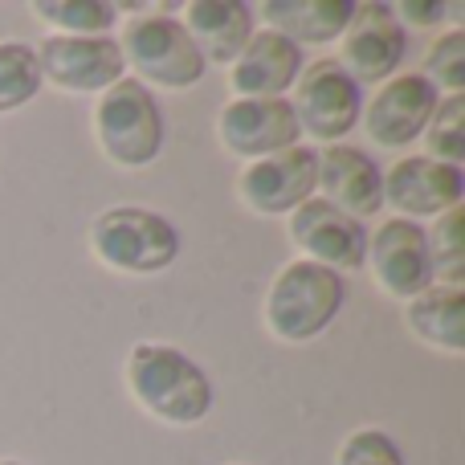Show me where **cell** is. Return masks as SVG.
Listing matches in <instances>:
<instances>
[{
    "instance_id": "cell-1",
    "label": "cell",
    "mask_w": 465,
    "mask_h": 465,
    "mask_svg": "<svg viewBox=\"0 0 465 465\" xmlns=\"http://www.w3.org/2000/svg\"><path fill=\"white\" fill-rule=\"evenodd\" d=\"M131 396L168 425H196L213 409V380L168 343H139L127 360Z\"/></svg>"
},
{
    "instance_id": "cell-2",
    "label": "cell",
    "mask_w": 465,
    "mask_h": 465,
    "mask_svg": "<svg viewBox=\"0 0 465 465\" xmlns=\"http://www.w3.org/2000/svg\"><path fill=\"white\" fill-rule=\"evenodd\" d=\"M347 298L343 273L319 262H290L265 298V327L282 343H311L339 319Z\"/></svg>"
},
{
    "instance_id": "cell-3",
    "label": "cell",
    "mask_w": 465,
    "mask_h": 465,
    "mask_svg": "<svg viewBox=\"0 0 465 465\" xmlns=\"http://www.w3.org/2000/svg\"><path fill=\"white\" fill-rule=\"evenodd\" d=\"M94 135L103 143L106 160H114L119 168H147L152 160H160L168 123H163L160 103L143 82L123 78L98 98Z\"/></svg>"
},
{
    "instance_id": "cell-4",
    "label": "cell",
    "mask_w": 465,
    "mask_h": 465,
    "mask_svg": "<svg viewBox=\"0 0 465 465\" xmlns=\"http://www.w3.org/2000/svg\"><path fill=\"white\" fill-rule=\"evenodd\" d=\"M94 257L123 273H160L180 257V232L163 213L119 204L94 217L90 225Z\"/></svg>"
},
{
    "instance_id": "cell-5",
    "label": "cell",
    "mask_w": 465,
    "mask_h": 465,
    "mask_svg": "<svg viewBox=\"0 0 465 465\" xmlns=\"http://www.w3.org/2000/svg\"><path fill=\"white\" fill-rule=\"evenodd\" d=\"M119 49L139 70V78L168 90H193L209 70L196 41L188 37L184 21H176L168 13H143L135 21H127Z\"/></svg>"
},
{
    "instance_id": "cell-6",
    "label": "cell",
    "mask_w": 465,
    "mask_h": 465,
    "mask_svg": "<svg viewBox=\"0 0 465 465\" xmlns=\"http://www.w3.org/2000/svg\"><path fill=\"white\" fill-rule=\"evenodd\" d=\"M294 114L306 135L331 147L343 135H351L355 123L363 119V90L335 57H322L302 74Z\"/></svg>"
},
{
    "instance_id": "cell-7",
    "label": "cell",
    "mask_w": 465,
    "mask_h": 465,
    "mask_svg": "<svg viewBox=\"0 0 465 465\" xmlns=\"http://www.w3.org/2000/svg\"><path fill=\"white\" fill-rule=\"evenodd\" d=\"M368 262L380 290L392 298H417L429 286H437V262L429 249V232L417 221L392 217L384 221L368 241Z\"/></svg>"
},
{
    "instance_id": "cell-8",
    "label": "cell",
    "mask_w": 465,
    "mask_h": 465,
    "mask_svg": "<svg viewBox=\"0 0 465 465\" xmlns=\"http://www.w3.org/2000/svg\"><path fill=\"white\" fill-rule=\"evenodd\" d=\"M319 188V152L290 147V152L253 160L237 180V193L257 217H282L306 204Z\"/></svg>"
},
{
    "instance_id": "cell-9",
    "label": "cell",
    "mask_w": 465,
    "mask_h": 465,
    "mask_svg": "<svg viewBox=\"0 0 465 465\" xmlns=\"http://www.w3.org/2000/svg\"><path fill=\"white\" fill-rule=\"evenodd\" d=\"M37 65L49 86L90 94V90H111L114 82H123L127 57H123L114 37H65V33H54V37L41 41Z\"/></svg>"
},
{
    "instance_id": "cell-10",
    "label": "cell",
    "mask_w": 465,
    "mask_h": 465,
    "mask_svg": "<svg viewBox=\"0 0 465 465\" xmlns=\"http://www.w3.org/2000/svg\"><path fill=\"white\" fill-rule=\"evenodd\" d=\"M217 135L225 152L245 155V160H265L298 147L302 127H298L294 103L286 98H232L217 119Z\"/></svg>"
},
{
    "instance_id": "cell-11",
    "label": "cell",
    "mask_w": 465,
    "mask_h": 465,
    "mask_svg": "<svg viewBox=\"0 0 465 465\" xmlns=\"http://www.w3.org/2000/svg\"><path fill=\"white\" fill-rule=\"evenodd\" d=\"M290 237L306 253V262H319L327 270H363L368 265V232L360 221L339 213L327 201H306L290 213Z\"/></svg>"
},
{
    "instance_id": "cell-12",
    "label": "cell",
    "mask_w": 465,
    "mask_h": 465,
    "mask_svg": "<svg viewBox=\"0 0 465 465\" xmlns=\"http://www.w3.org/2000/svg\"><path fill=\"white\" fill-rule=\"evenodd\" d=\"M404 49H409V37H404L401 21L388 5H355L351 25L343 33V70L351 74L355 82H388L404 62Z\"/></svg>"
},
{
    "instance_id": "cell-13",
    "label": "cell",
    "mask_w": 465,
    "mask_h": 465,
    "mask_svg": "<svg viewBox=\"0 0 465 465\" xmlns=\"http://www.w3.org/2000/svg\"><path fill=\"white\" fill-rule=\"evenodd\" d=\"M437 86L425 74H401L388 86H380V94L368 103V139L376 147H409L412 139L425 135L429 119H433Z\"/></svg>"
},
{
    "instance_id": "cell-14",
    "label": "cell",
    "mask_w": 465,
    "mask_h": 465,
    "mask_svg": "<svg viewBox=\"0 0 465 465\" xmlns=\"http://www.w3.org/2000/svg\"><path fill=\"white\" fill-rule=\"evenodd\" d=\"M465 172L458 163H441L429 155H409L384 176V204H392L404 221L437 217L461 204Z\"/></svg>"
},
{
    "instance_id": "cell-15",
    "label": "cell",
    "mask_w": 465,
    "mask_h": 465,
    "mask_svg": "<svg viewBox=\"0 0 465 465\" xmlns=\"http://www.w3.org/2000/svg\"><path fill=\"white\" fill-rule=\"evenodd\" d=\"M319 188L322 201L335 204L351 221L376 217L384 209V172L368 152L347 143H331L319 152Z\"/></svg>"
},
{
    "instance_id": "cell-16",
    "label": "cell",
    "mask_w": 465,
    "mask_h": 465,
    "mask_svg": "<svg viewBox=\"0 0 465 465\" xmlns=\"http://www.w3.org/2000/svg\"><path fill=\"white\" fill-rule=\"evenodd\" d=\"M302 74V49L273 29L249 37L241 57L229 65V86L237 98H282Z\"/></svg>"
},
{
    "instance_id": "cell-17",
    "label": "cell",
    "mask_w": 465,
    "mask_h": 465,
    "mask_svg": "<svg viewBox=\"0 0 465 465\" xmlns=\"http://www.w3.org/2000/svg\"><path fill=\"white\" fill-rule=\"evenodd\" d=\"M184 29L209 65H232L257 33L245 0H193L184 8Z\"/></svg>"
},
{
    "instance_id": "cell-18",
    "label": "cell",
    "mask_w": 465,
    "mask_h": 465,
    "mask_svg": "<svg viewBox=\"0 0 465 465\" xmlns=\"http://www.w3.org/2000/svg\"><path fill=\"white\" fill-rule=\"evenodd\" d=\"M355 5L351 0H265L262 16L273 33L290 37L298 49L302 45H327L343 37L351 25Z\"/></svg>"
},
{
    "instance_id": "cell-19",
    "label": "cell",
    "mask_w": 465,
    "mask_h": 465,
    "mask_svg": "<svg viewBox=\"0 0 465 465\" xmlns=\"http://www.w3.org/2000/svg\"><path fill=\"white\" fill-rule=\"evenodd\" d=\"M409 327L417 339L445 351H465V290L445 282V286H429L409 302Z\"/></svg>"
},
{
    "instance_id": "cell-20",
    "label": "cell",
    "mask_w": 465,
    "mask_h": 465,
    "mask_svg": "<svg viewBox=\"0 0 465 465\" xmlns=\"http://www.w3.org/2000/svg\"><path fill=\"white\" fill-rule=\"evenodd\" d=\"M41 90L37 49L25 41H0V114L33 103Z\"/></svg>"
},
{
    "instance_id": "cell-21",
    "label": "cell",
    "mask_w": 465,
    "mask_h": 465,
    "mask_svg": "<svg viewBox=\"0 0 465 465\" xmlns=\"http://www.w3.org/2000/svg\"><path fill=\"white\" fill-rule=\"evenodd\" d=\"M33 13L65 29V37H111L119 8L106 5V0H37Z\"/></svg>"
},
{
    "instance_id": "cell-22",
    "label": "cell",
    "mask_w": 465,
    "mask_h": 465,
    "mask_svg": "<svg viewBox=\"0 0 465 465\" xmlns=\"http://www.w3.org/2000/svg\"><path fill=\"white\" fill-rule=\"evenodd\" d=\"M425 143H429V160L441 163H458L465 160V94H450L437 103L433 119L425 127Z\"/></svg>"
},
{
    "instance_id": "cell-23",
    "label": "cell",
    "mask_w": 465,
    "mask_h": 465,
    "mask_svg": "<svg viewBox=\"0 0 465 465\" xmlns=\"http://www.w3.org/2000/svg\"><path fill=\"white\" fill-rule=\"evenodd\" d=\"M429 249H433L437 273H445V282L461 286V265H465V213H461V204L441 217V225H437L433 237H429Z\"/></svg>"
},
{
    "instance_id": "cell-24",
    "label": "cell",
    "mask_w": 465,
    "mask_h": 465,
    "mask_svg": "<svg viewBox=\"0 0 465 465\" xmlns=\"http://www.w3.org/2000/svg\"><path fill=\"white\" fill-rule=\"evenodd\" d=\"M425 78L433 86H445L450 94H461L465 90V33L450 29L433 49H429V62H425Z\"/></svg>"
},
{
    "instance_id": "cell-25",
    "label": "cell",
    "mask_w": 465,
    "mask_h": 465,
    "mask_svg": "<svg viewBox=\"0 0 465 465\" xmlns=\"http://www.w3.org/2000/svg\"><path fill=\"white\" fill-rule=\"evenodd\" d=\"M339 465H404V453L384 429H360L343 441Z\"/></svg>"
},
{
    "instance_id": "cell-26",
    "label": "cell",
    "mask_w": 465,
    "mask_h": 465,
    "mask_svg": "<svg viewBox=\"0 0 465 465\" xmlns=\"http://www.w3.org/2000/svg\"><path fill=\"white\" fill-rule=\"evenodd\" d=\"M441 13H445V5H429V0H404L401 5V16L412 25H433Z\"/></svg>"
},
{
    "instance_id": "cell-27",
    "label": "cell",
    "mask_w": 465,
    "mask_h": 465,
    "mask_svg": "<svg viewBox=\"0 0 465 465\" xmlns=\"http://www.w3.org/2000/svg\"><path fill=\"white\" fill-rule=\"evenodd\" d=\"M0 465H21V461H0Z\"/></svg>"
}]
</instances>
